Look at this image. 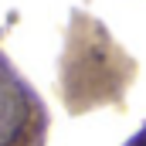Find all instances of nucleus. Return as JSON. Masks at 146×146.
Listing matches in <instances>:
<instances>
[{
    "mask_svg": "<svg viewBox=\"0 0 146 146\" xmlns=\"http://www.w3.org/2000/svg\"><path fill=\"white\" fill-rule=\"evenodd\" d=\"M41 126L37 99L0 54V146H41Z\"/></svg>",
    "mask_w": 146,
    "mask_h": 146,
    "instance_id": "nucleus-1",
    "label": "nucleus"
}]
</instances>
